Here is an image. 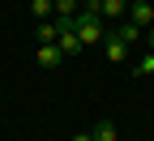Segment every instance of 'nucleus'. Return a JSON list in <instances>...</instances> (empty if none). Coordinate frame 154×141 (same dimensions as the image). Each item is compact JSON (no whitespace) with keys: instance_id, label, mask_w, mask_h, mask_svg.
<instances>
[{"instance_id":"obj_14","label":"nucleus","mask_w":154,"mask_h":141,"mask_svg":"<svg viewBox=\"0 0 154 141\" xmlns=\"http://www.w3.org/2000/svg\"><path fill=\"white\" fill-rule=\"evenodd\" d=\"M73 141H94V137H90V133H77V137H73Z\"/></svg>"},{"instance_id":"obj_4","label":"nucleus","mask_w":154,"mask_h":141,"mask_svg":"<svg viewBox=\"0 0 154 141\" xmlns=\"http://www.w3.org/2000/svg\"><path fill=\"white\" fill-rule=\"evenodd\" d=\"M128 22H137L141 30L154 26V5H150V0H133V5H128Z\"/></svg>"},{"instance_id":"obj_5","label":"nucleus","mask_w":154,"mask_h":141,"mask_svg":"<svg viewBox=\"0 0 154 141\" xmlns=\"http://www.w3.org/2000/svg\"><path fill=\"white\" fill-rule=\"evenodd\" d=\"M56 47H60V51H64V60H69V56H77V51H82L86 43H82V34H77V26H73V30H60Z\"/></svg>"},{"instance_id":"obj_6","label":"nucleus","mask_w":154,"mask_h":141,"mask_svg":"<svg viewBox=\"0 0 154 141\" xmlns=\"http://www.w3.org/2000/svg\"><path fill=\"white\" fill-rule=\"evenodd\" d=\"M38 64H43V69H60L64 64V51L56 43H38Z\"/></svg>"},{"instance_id":"obj_8","label":"nucleus","mask_w":154,"mask_h":141,"mask_svg":"<svg viewBox=\"0 0 154 141\" xmlns=\"http://www.w3.org/2000/svg\"><path fill=\"white\" fill-rule=\"evenodd\" d=\"M30 13H34V22H51L56 17V0H30Z\"/></svg>"},{"instance_id":"obj_7","label":"nucleus","mask_w":154,"mask_h":141,"mask_svg":"<svg viewBox=\"0 0 154 141\" xmlns=\"http://www.w3.org/2000/svg\"><path fill=\"white\" fill-rule=\"evenodd\" d=\"M111 30H116V34H120V38H124V43H128V47H133V43H137V38L146 34V30H141L137 22H128V17H124V22H116Z\"/></svg>"},{"instance_id":"obj_2","label":"nucleus","mask_w":154,"mask_h":141,"mask_svg":"<svg viewBox=\"0 0 154 141\" xmlns=\"http://www.w3.org/2000/svg\"><path fill=\"white\" fill-rule=\"evenodd\" d=\"M103 56L111 60V64H124V60H128V43H124L116 30H107V38H103Z\"/></svg>"},{"instance_id":"obj_10","label":"nucleus","mask_w":154,"mask_h":141,"mask_svg":"<svg viewBox=\"0 0 154 141\" xmlns=\"http://www.w3.org/2000/svg\"><path fill=\"white\" fill-rule=\"evenodd\" d=\"M34 38H38V43H56L60 30H56V22H38V26H34Z\"/></svg>"},{"instance_id":"obj_1","label":"nucleus","mask_w":154,"mask_h":141,"mask_svg":"<svg viewBox=\"0 0 154 141\" xmlns=\"http://www.w3.org/2000/svg\"><path fill=\"white\" fill-rule=\"evenodd\" d=\"M73 26H77V34H82V43L90 47V43H103V38H107V22H103V17L99 13H90V9H77L73 13Z\"/></svg>"},{"instance_id":"obj_3","label":"nucleus","mask_w":154,"mask_h":141,"mask_svg":"<svg viewBox=\"0 0 154 141\" xmlns=\"http://www.w3.org/2000/svg\"><path fill=\"white\" fill-rule=\"evenodd\" d=\"M99 17H103L107 26L124 22V17H128V0H99Z\"/></svg>"},{"instance_id":"obj_13","label":"nucleus","mask_w":154,"mask_h":141,"mask_svg":"<svg viewBox=\"0 0 154 141\" xmlns=\"http://www.w3.org/2000/svg\"><path fill=\"white\" fill-rule=\"evenodd\" d=\"M141 38H146V47L154 51V26H146V34H141Z\"/></svg>"},{"instance_id":"obj_11","label":"nucleus","mask_w":154,"mask_h":141,"mask_svg":"<svg viewBox=\"0 0 154 141\" xmlns=\"http://www.w3.org/2000/svg\"><path fill=\"white\" fill-rule=\"evenodd\" d=\"M133 77H154V51L146 47V56L137 60V69H133Z\"/></svg>"},{"instance_id":"obj_9","label":"nucleus","mask_w":154,"mask_h":141,"mask_svg":"<svg viewBox=\"0 0 154 141\" xmlns=\"http://www.w3.org/2000/svg\"><path fill=\"white\" fill-rule=\"evenodd\" d=\"M90 137H94V141H116V124H111V120H107V115H103V120H99V124H94V128H90Z\"/></svg>"},{"instance_id":"obj_12","label":"nucleus","mask_w":154,"mask_h":141,"mask_svg":"<svg viewBox=\"0 0 154 141\" xmlns=\"http://www.w3.org/2000/svg\"><path fill=\"white\" fill-rule=\"evenodd\" d=\"M82 9V0H56V17H73Z\"/></svg>"}]
</instances>
